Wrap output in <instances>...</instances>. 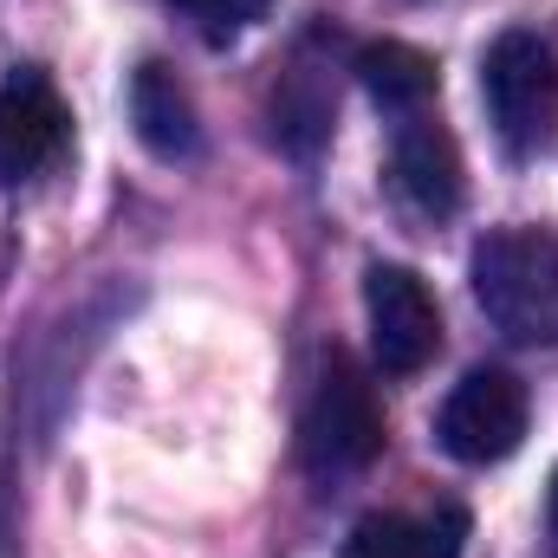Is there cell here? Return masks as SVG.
<instances>
[{
    "label": "cell",
    "instance_id": "obj_5",
    "mask_svg": "<svg viewBox=\"0 0 558 558\" xmlns=\"http://www.w3.org/2000/svg\"><path fill=\"white\" fill-rule=\"evenodd\" d=\"M364 312H371V351L390 377H416L441 351V312L416 267H371L364 274Z\"/></svg>",
    "mask_w": 558,
    "mask_h": 558
},
{
    "label": "cell",
    "instance_id": "obj_10",
    "mask_svg": "<svg viewBox=\"0 0 558 558\" xmlns=\"http://www.w3.org/2000/svg\"><path fill=\"white\" fill-rule=\"evenodd\" d=\"M357 78H364V92L384 105V111H397V118H422L428 111V98H435V59L410 46V39H377V46H364L357 52Z\"/></svg>",
    "mask_w": 558,
    "mask_h": 558
},
{
    "label": "cell",
    "instance_id": "obj_9",
    "mask_svg": "<svg viewBox=\"0 0 558 558\" xmlns=\"http://www.w3.org/2000/svg\"><path fill=\"white\" fill-rule=\"evenodd\" d=\"M461 539H468V513L461 507H435V513H371L357 520L344 558H461Z\"/></svg>",
    "mask_w": 558,
    "mask_h": 558
},
{
    "label": "cell",
    "instance_id": "obj_13",
    "mask_svg": "<svg viewBox=\"0 0 558 558\" xmlns=\"http://www.w3.org/2000/svg\"><path fill=\"white\" fill-rule=\"evenodd\" d=\"M553 526H558V474H553Z\"/></svg>",
    "mask_w": 558,
    "mask_h": 558
},
{
    "label": "cell",
    "instance_id": "obj_8",
    "mask_svg": "<svg viewBox=\"0 0 558 558\" xmlns=\"http://www.w3.org/2000/svg\"><path fill=\"white\" fill-rule=\"evenodd\" d=\"M131 124H137L143 149L162 156V162H182V156L202 149V118H195L189 85L169 65H156V59L131 78Z\"/></svg>",
    "mask_w": 558,
    "mask_h": 558
},
{
    "label": "cell",
    "instance_id": "obj_11",
    "mask_svg": "<svg viewBox=\"0 0 558 558\" xmlns=\"http://www.w3.org/2000/svg\"><path fill=\"white\" fill-rule=\"evenodd\" d=\"M331 118H338V98L325 85V72L299 65L286 72V85L274 92V143L286 156H312L318 143L331 137Z\"/></svg>",
    "mask_w": 558,
    "mask_h": 558
},
{
    "label": "cell",
    "instance_id": "obj_4",
    "mask_svg": "<svg viewBox=\"0 0 558 558\" xmlns=\"http://www.w3.org/2000/svg\"><path fill=\"white\" fill-rule=\"evenodd\" d=\"M526 422H533L526 384H520L513 371L481 364V371H468V377L448 390V403H441V416H435V441H441L461 468H494V461H507V454L526 441Z\"/></svg>",
    "mask_w": 558,
    "mask_h": 558
},
{
    "label": "cell",
    "instance_id": "obj_7",
    "mask_svg": "<svg viewBox=\"0 0 558 558\" xmlns=\"http://www.w3.org/2000/svg\"><path fill=\"white\" fill-rule=\"evenodd\" d=\"M390 182H397V195L428 215V221H448L454 208H461V149L454 137L422 111V118H403L397 124V143H390Z\"/></svg>",
    "mask_w": 558,
    "mask_h": 558
},
{
    "label": "cell",
    "instance_id": "obj_3",
    "mask_svg": "<svg viewBox=\"0 0 558 558\" xmlns=\"http://www.w3.org/2000/svg\"><path fill=\"white\" fill-rule=\"evenodd\" d=\"M487 118L513 149H546L558 137V46L533 26H513L481 59Z\"/></svg>",
    "mask_w": 558,
    "mask_h": 558
},
{
    "label": "cell",
    "instance_id": "obj_2",
    "mask_svg": "<svg viewBox=\"0 0 558 558\" xmlns=\"http://www.w3.org/2000/svg\"><path fill=\"white\" fill-rule=\"evenodd\" d=\"M299 454L312 474H357L384 454V403L351 351H325V371L299 422Z\"/></svg>",
    "mask_w": 558,
    "mask_h": 558
},
{
    "label": "cell",
    "instance_id": "obj_1",
    "mask_svg": "<svg viewBox=\"0 0 558 558\" xmlns=\"http://www.w3.org/2000/svg\"><path fill=\"white\" fill-rule=\"evenodd\" d=\"M474 299L513 344H558V234L546 228H494L474 260Z\"/></svg>",
    "mask_w": 558,
    "mask_h": 558
},
{
    "label": "cell",
    "instance_id": "obj_6",
    "mask_svg": "<svg viewBox=\"0 0 558 558\" xmlns=\"http://www.w3.org/2000/svg\"><path fill=\"white\" fill-rule=\"evenodd\" d=\"M65 137H72V118L39 72H20L0 85V182L39 175L65 149Z\"/></svg>",
    "mask_w": 558,
    "mask_h": 558
},
{
    "label": "cell",
    "instance_id": "obj_12",
    "mask_svg": "<svg viewBox=\"0 0 558 558\" xmlns=\"http://www.w3.org/2000/svg\"><path fill=\"white\" fill-rule=\"evenodd\" d=\"M169 7H182L208 39H234V33H247L254 20L274 13V0H169Z\"/></svg>",
    "mask_w": 558,
    "mask_h": 558
}]
</instances>
